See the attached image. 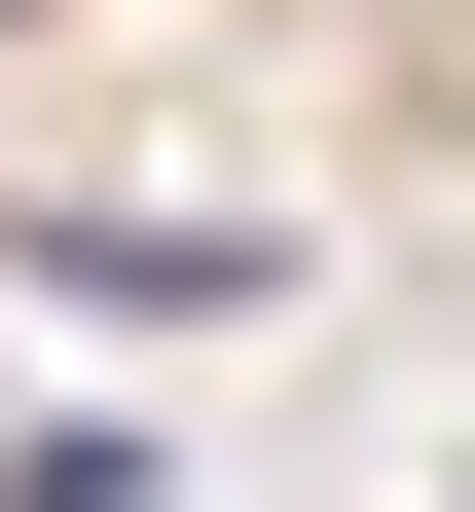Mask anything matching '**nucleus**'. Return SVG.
<instances>
[{"label": "nucleus", "mask_w": 475, "mask_h": 512, "mask_svg": "<svg viewBox=\"0 0 475 512\" xmlns=\"http://www.w3.org/2000/svg\"><path fill=\"white\" fill-rule=\"evenodd\" d=\"M37 256H74L110 330H256V220H37Z\"/></svg>", "instance_id": "nucleus-1"}]
</instances>
